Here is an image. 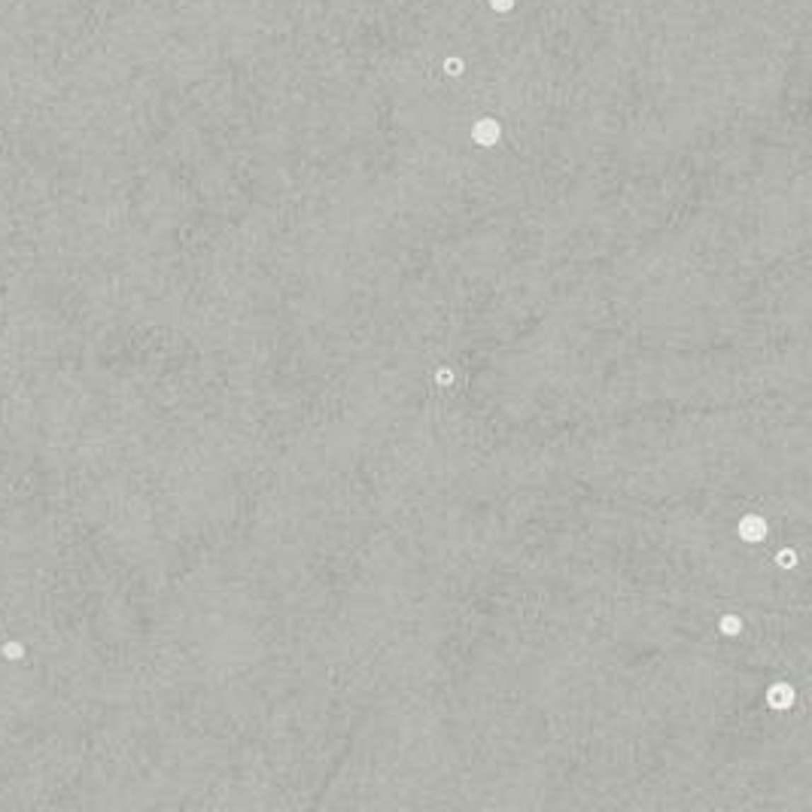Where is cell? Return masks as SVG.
<instances>
[{
    "mask_svg": "<svg viewBox=\"0 0 812 812\" xmlns=\"http://www.w3.org/2000/svg\"><path fill=\"white\" fill-rule=\"evenodd\" d=\"M736 533H739V539H746V542H764L767 539V521L760 514H746L743 521H739V526H736Z\"/></svg>",
    "mask_w": 812,
    "mask_h": 812,
    "instance_id": "1",
    "label": "cell"
},
{
    "mask_svg": "<svg viewBox=\"0 0 812 812\" xmlns=\"http://www.w3.org/2000/svg\"><path fill=\"white\" fill-rule=\"evenodd\" d=\"M794 688H791L788 682H776V685H770V691H767V706L770 709H791L794 706Z\"/></svg>",
    "mask_w": 812,
    "mask_h": 812,
    "instance_id": "2",
    "label": "cell"
},
{
    "mask_svg": "<svg viewBox=\"0 0 812 812\" xmlns=\"http://www.w3.org/2000/svg\"><path fill=\"white\" fill-rule=\"evenodd\" d=\"M718 630H721L724 636H739V633H743V617H739V615H724L721 621H718Z\"/></svg>",
    "mask_w": 812,
    "mask_h": 812,
    "instance_id": "3",
    "label": "cell"
},
{
    "mask_svg": "<svg viewBox=\"0 0 812 812\" xmlns=\"http://www.w3.org/2000/svg\"><path fill=\"white\" fill-rule=\"evenodd\" d=\"M499 137V128L493 125V122H484V125H478V140H484V144H490V140Z\"/></svg>",
    "mask_w": 812,
    "mask_h": 812,
    "instance_id": "4",
    "label": "cell"
},
{
    "mask_svg": "<svg viewBox=\"0 0 812 812\" xmlns=\"http://www.w3.org/2000/svg\"><path fill=\"white\" fill-rule=\"evenodd\" d=\"M776 563L782 566V569H791V566H797V554L791 551V547H785V551L776 554Z\"/></svg>",
    "mask_w": 812,
    "mask_h": 812,
    "instance_id": "5",
    "label": "cell"
},
{
    "mask_svg": "<svg viewBox=\"0 0 812 812\" xmlns=\"http://www.w3.org/2000/svg\"><path fill=\"white\" fill-rule=\"evenodd\" d=\"M435 381H439L441 387H448V383H453V371L451 369H439V371H435Z\"/></svg>",
    "mask_w": 812,
    "mask_h": 812,
    "instance_id": "6",
    "label": "cell"
}]
</instances>
